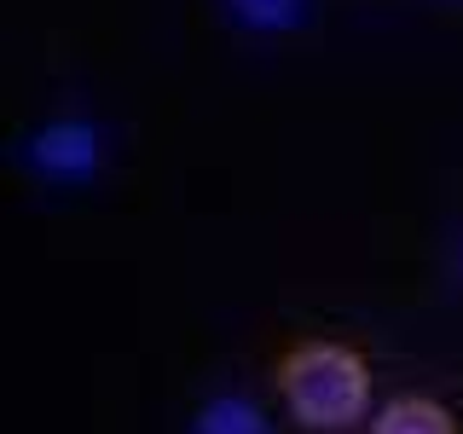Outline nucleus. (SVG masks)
Returning a JSON list of instances; mask_svg holds the SVG:
<instances>
[{"mask_svg":"<svg viewBox=\"0 0 463 434\" xmlns=\"http://www.w3.org/2000/svg\"><path fill=\"white\" fill-rule=\"evenodd\" d=\"M279 394L301 429H347L371 400V371L342 342H301L279 365Z\"/></svg>","mask_w":463,"mask_h":434,"instance_id":"1","label":"nucleus"},{"mask_svg":"<svg viewBox=\"0 0 463 434\" xmlns=\"http://www.w3.org/2000/svg\"><path fill=\"white\" fill-rule=\"evenodd\" d=\"M99 156H105V145H99V134L87 122H52L29 139V163L47 180H87L99 168Z\"/></svg>","mask_w":463,"mask_h":434,"instance_id":"2","label":"nucleus"},{"mask_svg":"<svg viewBox=\"0 0 463 434\" xmlns=\"http://www.w3.org/2000/svg\"><path fill=\"white\" fill-rule=\"evenodd\" d=\"M192 434H272V429H267V411H260L255 400L221 394V400H209V405L197 411Z\"/></svg>","mask_w":463,"mask_h":434,"instance_id":"3","label":"nucleus"},{"mask_svg":"<svg viewBox=\"0 0 463 434\" xmlns=\"http://www.w3.org/2000/svg\"><path fill=\"white\" fill-rule=\"evenodd\" d=\"M371 434H458V423L440 411L434 400H394V405H383V417H376V429Z\"/></svg>","mask_w":463,"mask_h":434,"instance_id":"4","label":"nucleus"},{"mask_svg":"<svg viewBox=\"0 0 463 434\" xmlns=\"http://www.w3.org/2000/svg\"><path fill=\"white\" fill-rule=\"evenodd\" d=\"M232 12L250 29H289L301 18V0H232Z\"/></svg>","mask_w":463,"mask_h":434,"instance_id":"5","label":"nucleus"}]
</instances>
